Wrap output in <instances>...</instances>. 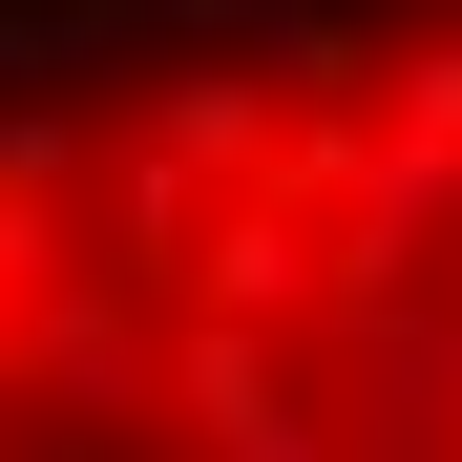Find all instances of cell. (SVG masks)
I'll list each match as a JSON object with an SVG mask.
<instances>
[{
  "mask_svg": "<svg viewBox=\"0 0 462 462\" xmlns=\"http://www.w3.org/2000/svg\"><path fill=\"white\" fill-rule=\"evenodd\" d=\"M0 462H462V0H210L22 63Z\"/></svg>",
  "mask_w": 462,
  "mask_h": 462,
  "instance_id": "cell-1",
  "label": "cell"
}]
</instances>
